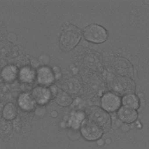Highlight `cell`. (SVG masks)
Segmentation results:
<instances>
[{"label":"cell","mask_w":149,"mask_h":149,"mask_svg":"<svg viewBox=\"0 0 149 149\" xmlns=\"http://www.w3.org/2000/svg\"><path fill=\"white\" fill-rule=\"evenodd\" d=\"M81 30L76 26L69 23L63 27L60 37V48L64 51H69L73 49L81 38Z\"/></svg>","instance_id":"1"},{"label":"cell","mask_w":149,"mask_h":149,"mask_svg":"<svg viewBox=\"0 0 149 149\" xmlns=\"http://www.w3.org/2000/svg\"><path fill=\"white\" fill-rule=\"evenodd\" d=\"M87 118L97 125L104 132H107L111 127V118L108 113L98 107H92L87 112Z\"/></svg>","instance_id":"2"},{"label":"cell","mask_w":149,"mask_h":149,"mask_svg":"<svg viewBox=\"0 0 149 149\" xmlns=\"http://www.w3.org/2000/svg\"><path fill=\"white\" fill-rule=\"evenodd\" d=\"M109 88L115 93L120 95L129 94L134 91V84L128 78L120 76H112L108 79Z\"/></svg>","instance_id":"3"},{"label":"cell","mask_w":149,"mask_h":149,"mask_svg":"<svg viewBox=\"0 0 149 149\" xmlns=\"http://www.w3.org/2000/svg\"><path fill=\"white\" fill-rule=\"evenodd\" d=\"M85 39L94 43H102L108 38V33L106 29L98 24H90L86 26L83 31Z\"/></svg>","instance_id":"4"},{"label":"cell","mask_w":149,"mask_h":149,"mask_svg":"<svg viewBox=\"0 0 149 149\" xmlns=\"http://www.w3.org/2000/svg\"><path fill=\"white\" fill-rule=\"evenodd\" d=\"M80 132L83 137L89 141L100 139L104 133L97 125L87 118L84 119L81 124Z\"/></svg>","instance_id":"5"},{"label":"cell","mask_w":149,"mask_h":149,"mask_svg":"<svg viewBox=\"0 0 149 149\" xmlns=\"http://www.w3.org/2000/svg\"><path fill=\"white\" fill-rule=\"evenodd\" d=\"M101 108L107 112H113L120 105V99L113 93H105L101 100Z\"/></svg>","instance_id":"6"},{"label":"cell","mask_w":149,"mask_h":149,"mask_svg":"<svg viewBox=\"0 0 149 149\" xmlns=\"http://www.w3.org/2000/svg\"><path fill=\"white\" fill-rule=\"evenodd\" d=\"M31 95L36 102L40 105H44L48 102L52 97L49 88L44 86H37L31 91Z\"/></svg>","instance_id":"7"},{"label":"cell","mask_w":149,"mask_h":149,"mask_svg":"<svg viewBox=\"0 0 149 149\" xmlns=\"http://www.w3.org/2000/svg\"><path fill=\"white\" fill-rule=\"evenodd\" d=\"M37 80L42 85H48L52 83L55 75L50 68L47 66H42L37 71Z\"/></svg>","instance_id":"8"},{"label":"cell","mask_w":149,"mask_h":149,"mask_svg":"<svg viewBox=\"0 0 149 149\" xmlns=\"http://www.w3.org/2000/svg\"><path fill=\"white\" fill-rule=\"evenodd\" d=\"M17 102L20 108L23 110L31 111L34 108L36 101L31 94L24 93L19 95Z\"/></svg>","instance_id":"9"},{"label":"cell","mask_w":149,"mask_h":149,"mask_svg":"<svg viewBox=\"0 0 149 149\" xmlns=\"http://www.w3.org/2000/svg\"><path fill=\"white\" fill-rule=\"evenodd\" d=\"M119 118L124 122L132 123L134 121L137 116V112L134 109L122 107L119 108L118 112Z\"/></svg>","instance_id":"10"},{"label":"cell","mask_w":149,"mask_h":149,"mask_svg":"<svg viewBox=\"0 0 149 149\" xmlns=\"http://www.w3.org/2000/svg\"><path fill=\"white\" fill-rule=\"evenodd\" d=\"M62 90L66 93L72 94H77L80 89L79 81L75 78H69L62 83Z\"/></svg>","instance_id":"11"},{"label":"cell","mask_w":149,"mask_h":149,"mask_svg":"<svg viewBox=\"0 0 149 149\" xmlns=\"http://www.w3.org/2000/svg\"><path fill=\"white\" fill-rule=\"evenodd\" d=\"M17 74H19L17 68L13 65H9L5 66L1 72L2 78L6 81H12L14 80Z\"/></svg>","instance_id":"12"},{"label":"cell","mask_w":149,"mask_h":149,"mask_svg":"<svg viewBox=\"0 0 149 149\" xmlns=\"http://www.w3.org/2000/svg\"><path fill=\"white\" fill-rule=\"evenodd\" d=\"M19 76L20 79L26 83L31 82L35 78L36 73L33 69L29 66H24L19 72Z\"/></svg>","instance_id":"13"},{"label":"cell","mask_w":149,"mask_h":149,"mask_svg":"<svg viewBox=\"0 0 149 149\" xmlns=\"http://www.w3.org/2000/svg\"><path fill=\"white\" fill-rule=\"evenodd\" d=\"M55 100L56 103L62 107L69 106L73 101L72 98L70 94L63 90H61L58 91L55 97Z\"/></svg>","instance_id":"14"},{"label":"cell","mask_w":149,"mask_h":149,"mask_svg":"<svg viewBox=\"0 0 149 149\" xmlns=\"http://www.w3.org/2000/svg\"><path fill=\"white\" fill-rule=\"evenodd\" d=\"M16 115V108L15 105L11 103H7L2 109V116L3 119L10 120L14 119Z\"/></svg>","instance_id":"15"},{"label":"cell","mask_w":149,"mask_h":149,"mask_svg":"<svg viewBox=\"0 0 149 149\" xmlns=\"http://www.w3.org/2000/svg\"><path fill=\"white\" fill-rule=\"evenodd\" d=\"M84 113L83 112L80 111L75 112L70 116L69 122L72 127L77 128L84 120Z\"/></svg>","instance_id":"16"},{"label":"cell","mask_w":149,"mask_h":149,"mask_svg":"<svg viewBox=\"0 0 149 149\" xmlns=\"http://www.w3.org/2000/svg\"><path fill=\"white\" fill-rule=\"evenodd\" d=\"M122 102L125 107L132 109L137 108L139 106L137 98L136 97V96L132 94H127L125 95L122 99Z\"/></svg>","instance_id":"17"},{"label":"cell","mask_w":149,"mask_h":149,"mask_svg":"<svg viewBox=\"0 0 149 149\" xmlns=\"http://www.w3.org/2000/svg\"><path fill=\"white\" fill-rule=\"evenodd\" d=\"M4 48H1V54L4 52L5 56L13 57L17 54V48L10 42H5L4 44Z\"/></svg>","instance_id":"18"},{"label":"cell","mask_w":149,"mask_h":149,"mask_svg":"<svg viewBox=\"0 0 149 149\" xmlns=\"http://www.w3.org/2000/svg\"><path fill=\"white\" fill-rule=\"evenodd\" d=\"M1 133L2 134H8L12 130V125L11 122L6 119H2L1 122Z\"/></svg>","instance_id":"19"},{"label":"cell","mask_w":149,"mask_h":149,"mask_svg":"<svg viewBox=\"0 0 149 149\" xmlns=\"http://www.w3.org/2000/svg\"><path fill=\"white\" fill-rule=\"evenodd\" d=\"M49 90L51 92V95H52V97H56V95H57L58 93V88L55 85H51L49 87Z\"/></svg>","instance_id":"20"}]
</instances>
